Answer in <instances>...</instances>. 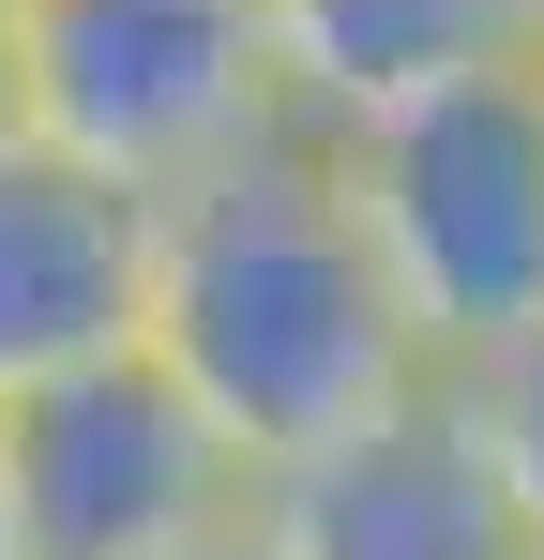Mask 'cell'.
<instances>
[{
	"label": "cell",
	"instance_id": "8992f818",
	"mask_svg": "<svg viewBox=\"0 0 544 560\" xmlns=\"http://www.w3.org/2000/svg\"><path fill=\"white\" fill-rule=\"evenodd\" d=\"M137 303H152V197L15 137L0 152V394L137 349Z\"/></svg>",
	"mask_w": 544,
	"mask_h": 560
},
{
	"label": "cell",
	"instance_id": "9c48e42d",
	"mask_svg": "<svg viewBox=\"0 0 544 560\" xmlns=\"http://www.w3.org/2000/svg\"><path fill=\"white\" fill-rule=\"evenodd\" d=\"M167 560H272V546L243 530V515H227V530H197V546H167Z\"/></svg>",
	"mask_w": 544,
	"mask_h": 560
},
{
	"label": "cell",
	"instance_id": "ba28073f",
	"mask_svg": "<svg viewBox=\"0 0 544 560\" xmlns=\"http://www.w3.org/2000/svg\"><path fill=\"white\" fill-rule=\"evenodd\" d=\"M439 378H453L484 469L515 485V515H530V546H544V318H515L499 349H469V364H439Z\"/></svg>",
	"mask_w": 544,
	"mask_h": 560
},
{
	"label": "cell",
	"instance_id": "30bf717a",
	"mask_svg": "<svg viewBox=\"0 0 544 560\" xmlns=\"http://www.w3.org/2000/svg\"><path fill=\"white\" fill-rule=\"evenodd\" d=\"M31 137V106H15V15H0V152Z\"/></svg>",
	"mask_w": 544,
	"mask_h": 560
},
{
	"label": "cell",
	"instance_id": "3957f363",
	"mask_svg": "<svg viewBox=\"0 0 544 560\" xmlns=\"http://www.w3.org/2000/svg\"><path fill=\"white\" fill-rule=\"evenodd\" d=\"M15 15V106L46 152L167 197L287 121L272 0H0Z\"/></svg>",
	"mask_w": 544,
	"mask_h": 560
},
{
	"label": "cell",
	"instance_id": "52a82bcc",
	"mask_svg": "<svg viewBox=\"0 0 544 560\" xmlns=\"http://www.w3.org/2000/svg\"><path fill=\"white\" fill-rule=\"evenodd\" d=\"M530 31H544V0H272L287 121H363V106H393V92L530 61Z\"/></svg>",
	"mask_w": 544,
	"mask_h": 560
},
{
	"label": "cell",
	"instance_id": "6da1fadb",
	"mask_svg": "<svg viewBox=\"0 0 544 560\" xmlns=\"http://www.w3.org/2000/svg\"><path fill=\"white\" fill-rule=\"evenodd\" d=\"M137 349L243 440V469L303 455L363 424L378 394L424 378V334L363 243L348 183L303 121L243 137L227 167L152 197V303H137Z\"/></svg>",
	"mask_w": 544,
	"mask_h": 560
},
{
	"label": "cell",
	"instance_id": "8fae6325",
	"mask_svg": "<svg viewBox=\"0 0 544 560\" xmlns=\"http://www.w3.org/2000/svg\"><path fill=\"white\" fill-rule=\"evenodd\" d=\"M530 61H544V31H530Z\"/></svg>",
	"mask_w": 544,
	"mask_h": 560
},
{
	"label": "cell",
	"instance_id": "7a4b0ae2",
	"mask_svg": "<svg viewBox=\"0 0 544 560\" xmlns=\"http://www.w3.org/2000/svg\"><path fill=\"white\" fill-rule=\"evenodd\" d=\"M303 137L333 152L424 364H469L515 318H544V61H484V77L393 92L363 121H303Z\"/></svg>",
	"mask_w": 544,
	"mask_h": 560
},
{
	"label": "cell",
	"instance_id": "5b68a950",
	"mask_svg": "<svg viewBox=\"0 0 544 560\" xmlns=\"http://www.w3.org/2000/svg\"><path fill=\"white\" fill-rule=\"evenodd\" d=\"M243 530H258L272 560H544L439 364L409 378V394H378L363 424L272 455L258 500H243Z\"/></svg>",
	"mask_w": 544,
	"mask_h": 560
},
{
	"label": "cell",
	"instance_id": "277c9868",
	"mask_svg": "<svg viewBox=\"0 0 544 560\" xmlns=\"http://www.w3.org/2000/svg\"><path fill=\"white\" fill-rule=\"evenodd\" d=\"M258 500L243 440L152 349H91L0 394V546L15 560H167Z\"/></svg>",
	"mask_w": 544,
	"mask_h": 560
},
{
	"label": "cell",
	"instance_id": "7c38bea8",
	"mask_svg": "<svg viewBox=\"0 0 544 560\" xmlns=\"http://www.w3.org/2000/svg\"><path fill=\"white\" fill-rule=\"evenodd\" d=\"M0 560H15V546H0Z\"/></svg>",
	"mask_w": 544,
	"mask_h": 560
}]
</instances>
